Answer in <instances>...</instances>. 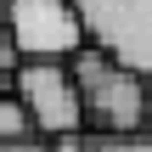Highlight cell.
<instances>
[{"mask_svg": "<svg viewBox=\"0 0 152 152\" xmlns=\"http://www.w3.org/2000/svg\"><path fill=\"white\" fill-rule=\"evenodd\" d=\"M11 90L17 102L28 107L34 130L39 135H73V130H90L85 124V102H79V79H73V62H23L11 73Z\"/></svg>", "mask_w": 152, "mask_h": 152, "instance_id": "3", "label": "cell"}, {"mask_svg": "<svg viewBox=\"0 0 152 152\" xmlns=\"http://www.w3.org/2000/svg\"><path fill=\"white\" fill-rule=\"evenodd\" d=\"M118 135H102V130H73V135H56L51 152H113Z\"/></svg>", "mask_w": 152, "mask_h": 152, "instance_id": "6", "label": "cell"}, {"mask_svg": "<svg viewBox=\"0 0 152 152\" xmlns=\"http://www.w3.org/2000/svg\"><path fill=\"white\" fill-rule=\"evenodd\" d=\"M113 152H152V135H147V130H141V135H118Z\"/></svg>", "mask_w": 152, "mask_h": 152, "instance_id": "9", "label": "cell"}, {"mask_svg": "<svg viewBox=\"0 0 152 152\" xmlns=\"http://www.w3.org/2000/svg\"><path fill=\"white\" fill-rule=\"evenodd\" d=\"M17 68H23V51H17V39H11L6 17H0V73H17Z\"/></svg>", "mask_w": 152, "mask_h": 152, "instance_id": "7", "label": "cell"}, {"mask_svg": "<svg viewBox=\"0 0 152 152\" xmlns=\"http://www.w3.org/2000/svg\"><path fill=\"white\" fill-rule=\"evenodd\" d=\"M17 135H34V118L17 102V90H0V141H17Z\"/></svg>", "mask_w": 152, "mask_h": 152, "instance_id": "5", "label": "cell"}, {"mask_svg": "<svg viewBox=\"0 0 152 152\" xmlns=\"http://www.w3.org/2000/svg\"><path fill=\"white\" fill-rule=\"evenodd\" d=\"M73 62V79H79V102H85V124L90 130H102V135H141L152 118V85L135 73V68H124V62H113L107 51H96V45H85L79 56H68Z\"/></svg>", "mask_w": 152, "mask_h": 152, "instance_id": "1", "label": "cell"}, {"mask_svg": "<svg viewBox=\"0 0 152 152\" xmlns=\"http://www.w3.org/2000/svg\"><path fill=\"white\" fill-rule=\"evenodd\" d=\"M85 23V45L135 68L152 85V0H73Z\"/></svg>", "mask_w": 152, "mask_h": 152, "instance_id": "2", "label": "cell"}, {"mask_svg": "<svg viewBox=\"0 0 152 152\" xmlns=\"http://www.w3.org/2000/svg\"><path fill=\"white\" fill-rule=\"evenodd\" d=\"M0 90H11V73H0Z\"/></svg>", "mask_w": 152, "mask_h": 152, "instance_id": "10", "label": "cell"}, {"mask_svg": "<svg viewBox=\"0 0 152 152\" xmlns=\"http://www.w3.org/2000/svg\"><path fill=\"white\" fill-rule=\"evenodd\" d=\"M0 17H6V0H0Z\"/></svg>", "mask_w": 152, "mask_h": 152, "instance_id": "11", "label": "cell"}, {"mask_svg": "<svg viewBox=\"0 0 152 152\" xmlns=\"http://www.w3.org/2000/svg\"><path fill=\"white\" fill-rule=\"evenodd\" d=\"M0 152H51V135H17V141H0Z\"/></svg>", "mask_w": 152, "mask_h": 152, "instance_id": "8", "label": "cell"}, {"mask_svg": "<svg viewBox=\"0 0 152 152\" xmlns=\"http://www.w3.org/2000/svg\"><path fill=\"white\" fill-rule=\"evenodd\" d=\"M6 28L23 62H68L85 51V23L73 0H6Z\"/></svg>", "mask_w": 152, "mask_h": 152, "instance_id": "4", "label": "cell"}, {"mask_svg": "<svg viewBox=\"0 0 152 152\" xmlns=\"http://www.w3.org/2000/svg\"><path fill=\"white\" fill-rule=\"evenodd\" d=\"M147 135H152V118H147Z\"/></svg>", "mask_w": 152, "mask_h": 152, "instance_id": "12", "label": "cell"}]
</instances>
